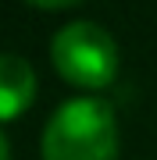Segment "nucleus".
I'll use <instances>...</instances> for the list:
<instances>
[{
  "instance_id": "nucleus-1",
  "label": "nucleus",
  "mask_w": 157,
  "mask_h": 160,
  "mask_svg": "<svg viewBox=\"0 0 157 160\" xmlns=\"http://www.w3.org/2000/svg\"><path fill=\"white\" fill-rule=\"evenodd\" d=\"M43 160H118V121L107 100L75 96L50 114L39 142Z\"/></svg>"
},
{
  "instance_id": "nucleus-5",
  "label": "nucleus",
  "mask_w": 157,
  "mask_h": 160,
  "mask_svg": "<svg viewBox=\"0 0 157 160\" xmlns=\"http://www.w3.org/2000/svg\"><path fill=\"white\" fill-rule=\"evenodd\" d=\"M0 160H11V146H7V139H4V132H0Z\"/></svg>"
},
{
  "instance_id": "nucleus-2",
  "label": "nucleus",
  "mask_w": 157,
  "mask_h": 160,
  "mask_svg": "<svg viewBox=\"0 0 157 160\" xmlns=\"http://www.w3.org/2000/svg\"><path fill=\"white\" fill-rule=\"evenodd\" d=\"M50 61L64 82L79 89H104L118 75V43L104 25L82 18L54 32Z\"/></svg>"
},
{
  "instance_id": "nucleus-4",
  "label": "nucleus",
  "mask_w": 157,
  "mask_h": 160,
  "mask_svg": "<svg viewBox=\"0 0 157 160\" xmlns=\"http://www.w3.org/2000/svg\"><path fill=\"white\" fill-rule=\"evenodd\" d=\"M36 7H47V11H57V7H71V4H82V0H29Z\"/></svg>"
},
{
  "instance_id": "nucleus-3",
  "label": "nucleus",
  "mask_w": 157,
  "mask_h": 160,
  "mask_svg": "<svg viewBox=\"0 0 157 160\" xmlns=\"http://www.w3.org/2000/svg\"><path fill=\"white\" fill-rule=\"evenodd\" d=\"M36 100V71L14 50H0V121H14Z\"/></svg>"
}]
</instances>
